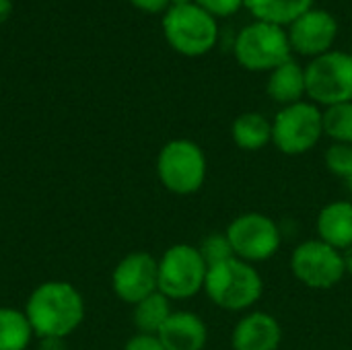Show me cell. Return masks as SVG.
<instances>
[{
  "label": "cell",
  "instance_id": "cell-1",
  "mask_svg": "<svg viewBox=\"0 0 352 350\" xmlns=\"http://www.w3.org/2000/svg\"><path fill=\"white\" fill-rule=\"evenodd\" d=\"M23 311L35 336L41 340H64L82 324L85 299L74 285L47 281L31 291Z\"/></svg>",
  "mask_w": 352,
  "mask_h": 350
},
{
  "label": "cell",
  "instance_id": "cell-2",
  "mask_svg": "<svg viewBox=\"0 0 352 350\" xmlns=\"http://www.w3.org/2000/svg\"><path fill=\"white\" fill-rule=\"evenodd\" d=\"M264 291V283L254 264L239 258L208 266L204 293L208 299L227 311H245L254 307Z\"/></svg>",
  "mask_w": 352,
  "mask_h": 350
},
{
  "label": "cell",
  "instance_id": "cell-3",
  "mask_svg": "<svg viewBox=\"0 0 352 350\" xmlns=\"http://www.w3.org/2000/svg\"><path fill=\"white\" fill-rule=\"evenodd\" d=\"M163 35L167 43L182 56H204L219 39L217 19L196 2L186 6H169L163 14Z\"/></svg>",
  "mask_w": 352,
  "mask_h": 350
},
{
  "label": "cell",
  "instance_id": "cell-4",
  "mask_svg": "<svg viewBox=\"0 0 352 350\" xmlns=\"http://www.w3.org/2000/svg\"><path fill=\"white\" fill-rule=\"evenodd\" d=\"M206 155L188 138L169 140L157 157V175L165 190L177 196L198 192L206 182Z\"/></svg>",
  "mask_w": 352,
  "mask_h": 350
},
{
  "label": "cell",
  "instance_id": "cell-5",
  "mask_svg": "<svg viewBox=\"0 0 352 350\" xmlns=\"http://www.w3.org/2000/svg\"><path fill=\"white\" fill-rule=\"evenodd\" d=\"M237 62L254 72H272L276 66L291 60V41L280 25L254 21L245 25L233 45Z\"/></svg>",
  "mask_w": 352,
  "mask_h": 350
},
{
  "label": "cell",
  "instance_id": "cell-6",
  "mask_svg": "<svg viewBox=\"0 0 352 350\" xmlns=\"http://www.w3.org/2000/svg\"><path fill=\"white\" fill-rule=\"evenodd\" d=\"M208 266L196 245L175 243L159 258V291L167 299H192L204 291Z\"/></svg>",
  "mask_w": 352,
  "mask_h": 350
},
{
  "label": "cell",
  "instance_id": "cell-7",
  "mask_svg": "<svg viewBox=\"0 0 352 350\" xmlns=\"http://www.w3.org/2000/svg\"><path fill=\"white\" fill-rule=\"evenodd\" d=\"M305 89L324 107L352 101V54L326 52L305 66Z\"/></svg>",
  "mask_w": 352,
  "mask_h": 350
},
{
  "label": "cell",
  "instance_id": "cell-8",
  "mask_svg": "<svg viewBox=\"0 0 352 350\" xmlns=\"http://www.w3.org/2000/svg\"><path fill=\"white\" fill-rule=\"evenodd\" d=\"M322 136V111L316 103L309 101H299L283 107L272 122V142L280 153L289 157L309 153Z\"/></svg>",
  "mask_w": 352,
  "mask_h": 350
},
{
  "label": "cell",
  "instance_id": "cell-9",
  "mask_svg": "<svg viewBox=\"0 0 352 350\" xmlns=\"http://www.w3.org/2000/svg\"><path fill=\"white\" fill-rule=\"evenodd\" d=\"M225 233L231 241L235 258L250 264L276 256L283 241L278 225L262 212H243L235 217Z\"/></svg>",
  "mask_w": 352,
  "mask_h": 350
},
{
  "label": "cell",
  "instance_id": "cell-10",
  "mask_svg": "<svg viewBox=\"0 0 352 350\" xmlns=\"http://www.w3.org/2000/svg\"><path fill=\"white\" fill-rule=\"evenodd\" d=\"M291 270L299 283L318 291L336 287L346 274L342 252L322 239L299 243L291 256Z\"/></svg>",
  "mask_w": 352,
  "mask_h": 350
},
{
  "label": "cell",
  "instance_id": "cell-11",
  "mask_svg": "<svg viewBox=\"0 0 352 350\" xmlns=\"http://www.w3.org/2000/svg\"><path fill=\"white\" fill-rule=\"evenodd\" d=\"M111 289L116 297L128 305H136L159 291V260L146 252L124 256L111 272Z\"/></svg>",
  "mask_w": 352,
  "mask_h": 350
},
{
  "label": "cell",
  "instance_id": "cell-12",
  "mask_svg": "<svg viewBox=\"0 0 352 350\" xmlns=\"http://www.w3.org/2000/svg\"><path fill=\"white\" fill-rule=\"evenodd\" d=\"M287 35L297 54L318 58L332 50L338 35V21L324 8H309L289 25Z\"/></svg>",
  "mask_w": 352,
  "mask_h": 350
},
{
  "label": "cell",
  "instance_id": "cell-13",
  "mask_svg": "<svg viewBox=\"0 0 352 350\" xmlns=\"http://www.w3.org/2000/svg\"><path fill=\"white\" fill-rule=\"evenodd\" d=\"M283 328L278 320L266 311H252L243 316L231 334L233 350H278Z\"/></svg>",
  "mask_w": 352,
  "mask_h": 350
},
{
  "label": "cell",
  "instance_id": "cell-14",
  "mask_svg": "<svg viewBox=\"0 0 352 350\" xmlns=\"http://www.w3.org/2000/svg\"><path fill=\"white\" fill-rule=\"evenodd\" d=\"M157 338L165 350H204L208 342V328L204 320L192 311H173Z\"/></svg>",
  "mask_w": 352,
  "mask_h": 350
},
{
  "label": "cell",
  "instance_id": "cell-15",
  "mask_svg": "<svg viewBox=\"0 0 352 350\" xmlns=\"http://www.w3.org/2000/svg\"><path fill=\"white\" fill-rule=\"evenodd\" d=\"M318 239L344 252L352 248V202L336 200L326 204L318 215Z\"/></svg>",
  "mask_w": 352,
  "mask_h": 350
},
{
  "label": "cell",
  "instance_id": "cell-16",
  "mask_svg": "<svg viewBox=\"0 0 352 350\" xmlns=\"http://www.w3.org/2000/svg\"><path fill=\"white\" fill-rule=\"evenodd\" d=\"M266 93L270 95V99H274L276 103H280L285 107L303 101V95H307L305 68L299 62H295L293 58L287 60L285 64L276 66L268 76Z\"/></svg>",
  "mask_w": 352,
  "mask_h": 350
},
{
  "label": "cell",
  "instance_id": "cell-17",
  "mask_svg": "<svg viewBox=\"0 0 352 350\" xmlns=\"http://www.w3.org/2000/svg\"><path fill=\"white\" fill-rule=\"evenodd\" d=\"M231 136L239 149L260 151L268 142H272V122L258 111H245L235 118L231 126Z\"/></svg>",
  "mask_w": 352,
  "mask_h": 350
},
{
  "label": "cell",
  "instance_id": "cell-18",
  "mask_svg": "<svg viewBox=\"0 0 352 350\" xmlns=\"http://www.w3.org/2000/svg\"><path fill=\"white\" fill-rule=\"evenodd\" d=\"M243 6L256 17V21L287 27L314 8V0H243Z\"/></svg>",
  "mask_w": 352,
  "mask_h": 350
},
{
  "label": "cell",
  "instance_id": "cell-19",
  "mask_svg": "<svg viewBox=\"0 0 352 350\" xmlns=\"http://www.w3.org/2000/svg\"><path fill=\"white\" fill-rule=\"evenodd\" d=\"M171 314H173L171 311V299H167L161 291H157V293L148 295L146 299H142L140 303L134 305L132 322H134L138 334L157 336Z\"/></svg>",
  "mask_w": 352,
  "mask_h": 350
},
{
  "label": "cell",
  "instance_id": "cell-20",
  "mask_svg": "<svg viewBox=\"0 0 352 350\" xmlns=\"http://www.w3.org/2000/svg\"><path fill=\"white\" fill-rule=\"evenodd\" d=\"M33 336L35 334L25 311L0 307V350H27Z\"/></svg>",
  "mask_w": 352,
  "mask_h": 350
},
{
  "label": "cell",
  "instance_id": "cell-21",
  "mask_svg": "<svg viewBox=\"0 0 352 350\" xmlns=\"http://www.w3.org/2000/svg\"><path fill=\"white\" fill-rule=\"evenodd\" d=\"M324 134H328L334 142L352 144V101L330 105L322 111Z\"/></svg>",
  "mask_w": 352,
  "mask_h": 350
},
{
  "label": "cell",
  "instance_id": "cell-22",
  "mask_svg": "<svg viewBox=\"0 0 352 350\" xmlns=\"http://www.w3.org/2000/svg\"><path fill=\"white\" fill-rule=\"evenodd\" d=\"M206 266H214V264H221V262H227L231 258H235L233 254V248H231V241L227 237V233H210L202 239V243L198 245Z\"/></svg>",
  "mask_w": 352,
  "mask_h": 350
},
{
  "label": "cell",
  "instance_id": "cell-23",
  "mask_svg": "<svg viewBox=\"0 0 352 350\" xmlns=\"http://www.w3.org/2000/svg\"><path fill=\"white\" fill-rule=\"evenodd\" d=\"M326 167L332 175L346 182L352 175V144L334 142L326 151Z\"/></svg>",
  "mask_w": 352,
  "mask_h": 350
},
{
  "label": "cell",
  "instance_id": "cell-24",
  "mask_svg": "<svg viewBox=\"0 0 352 350\" xmlns=\"http://www.w3.org/2000/svg\"><path fill=\"white\" fill-rule=\"evenodd\" d=\"M194 2L200 8H204L206 12H210L214 19L231 17V14H235L243 6V0H194Z\"/></svg>",
  "mask_w": 352,
  "mask_h": 350
},
{
  "label": "cell",
  "instance_id": "cell-25",
  "mask_svg": "<svg viewBox=\"0 0 352 350\" xmlns=\"http://www.w3.org/2000/svg\"><path fill=\"white\" fill-rule=\"evenodd\" d=\"M124 350H165V347L161 344V340L157 336H151V334H136L132 336Z\"/></svg>",
  "mask_w": 352,
  "mask_h": 350
},
{
  "label": "cell",
  "instance_id": "cell-26",
  "mask_svg": "<svg viewBox=\"0 0 352 350\" xmlns=\"http://www.w3.org/2000/svg\"><path fill=\"white\" fill-rule=\"evenodd\" d=\"M128 2L144 12H163L169 8V0H128Z\"/></svg>",
  "mask_w": 352,
  "mask_h": 350
},
{
  "label": "cell",
  "instance_id": "cell-27",
  "mask_svg": "<svg viewBox=\"0 0 352 350\" xmlns=\"http://www.w3.org/2000/svg\"><path fill=\"white\" fill-rule=\"evenodd\" d=\"M12 14V0H0V25Z\"/></svg>",
  "mask_w": 352,
  "mask_h": 350
},
{
  "label": "cell",
  "instance_id": "cell-28",
  "mask_svg": "<svg viewBox=\"0 0 352 350\" xmlns=\"http://www.w3.org/2000/svg\"><path fill=\"white\" fill-rule=\"evenodd\" d=\"M342 258H344V268H346V272L352 274V248L342 252Z\"/></svg>",
  "mask_w": 352,
  "mask_h": 350
},
{
  "label": "cell",
  "instance_id": "cell-29",
  "mask_svg": "<svg viewBox=\"0 0 352 350\" xmlns=\"http://www.w3.org/2000/svg\"><path fill=\"white\" fill-rule=\"evenodd\" d=\"M194 0H169V6H186V4H192Z\"/></svg>",
  "mask_w": 352,
  "mask_h": 350
},
{
  "label": "cell",
  "instance_id": "cell-30",
  "mask_svg": "<svg viewBox=\"0 0 352 350\" xmlns=\"http://www.w3.org/2000/svg\"><path fill=\"white\" fill-rule=\"evenodd\" d=\"M346 188H349V192H351V196H352V175L346 179Z\"/></svg>",
  "mask_w": 352,
  "mask_h": 350
}]
</instances>
